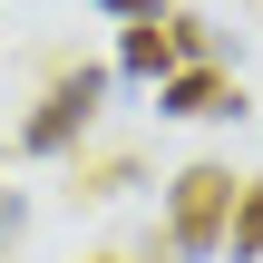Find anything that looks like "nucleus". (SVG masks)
I'll list each match as a JSON object with an SVG mask.
<instances>
[{
	"instance_id": "f257e3e1",
	"label": "nucleus",
	"mask_w": 263,
	"mask_h": 263,
	"mask_svg": "<svg viewBox=\"0 0 263 263\" xmlns=\"http://www.w3.org/2000/svg\"><path fill=\"white\" fill-rule=\"evenodd\" d=\"M234 185H244V176L215 166V156L185 166V176L166 185V254H185V263L215 254V244H224V215H234Z\"/></svg>"
},
{
	"instance_id": "f03ea898",
	"label": "nucleus",
	"mask_w": 263,
	"mask_h": 263,
	"mask_svg": "<svg viewBox=\"0 0 263 263\" xmlns=\"http://www.w3.org/2000/svg\"><path fill=\"white\" fill-rule=\"evenodd\" d=\"M98 98H107V68H68V78H49V98L20 117V156H68V146L88 137Z\"/></svg>"
},
{
	"instance_id": "7ed1b4c3",
	"label": "nucleus",
	"mask_w": 263,
	"mask_h": 263,
	"mask_svg": "<svg viewBox=\"0 0 263 263\" xmlns=\"http://www.w3.org/2000/svg\"><path fill=\"white\" fill-rule=\"evenodd\" d=\"M117 68H127V78H176V68H185V29H176V20H156V10H146V20H127Z\"/></svg>"
},
{
	"instance_id": "20e7f679",
	"label": "nucleus",
	"mask_w": 263,
	"mask_h": 263,
	"mask_svg": "<svg viewBox=\"0 0 263 263\" xmlns=\"http://www.w3.org/2000/svg\"><path fill=\"white\" fill-rule=\"evenodd\" d=\"M156 107L166 117H234L244 98H234L224 68H176V78H156Z\"/></svg>"
},
{
	"instance_id": "39448f33",
	"label": "nucleus",
	"mask_w": 263,
	"mask_h": 263,
	"mask_svg": "<svg viewBox=\"0 0 263 263\" xmlns=\"http://www.w3.org/2000/svg\"><path fill=\"white\" fill-rule=\"evenodd\" d=\"M215 254H234V263H263V185L244 176L234 185V215H224V244Z\"/></svg>"
},
{
	"instance_id": "423d86ee",
	"label": "nucleus",
	"mask_w": 263,
	"mask_h": 263,
	"mask_svg": "<svg viewBox=\"0 0 263 263\" xmlns=\"http://www.w3.org/2000/svg\"><path fill=\"white\" fill-rule=\"evenodd\" d=\"M20 224H29V205H20V195H10V185H0V244H10V234H20Z\"/></svg>"
},
{
	"instance_id": "0eeeda50",
	"label": "nucleus",
	"mask_w": 263,
	"mask_h": 263,
	"mask_svg": "<svg viewBox=\"0 0 263 263\" xmlns=\"http://www.w3.org/2000/svg\"><path fill=\"white\" fill-rule=\"evenodd\" d=\"M98 10H117V20H146V10H156V0H98Z\"/></svg>"
}]
</instances>
